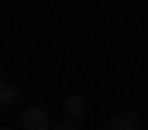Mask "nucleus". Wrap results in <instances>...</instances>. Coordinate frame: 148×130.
Returning <instances> with one entry per match:
<instances>
[{
	"label": "nucleus",
	"instance_id": "1",
	"mask_svg": "<svg viewBox=\"0 0 148 130\" xmlns=\"http://www.w3.org/2000/svg\"><path fill=\"white\" fill-rule=\"evenodd\" d=\"M21 130H52V120L41 106H24L21 113Z\"/></svg>",
	"mask_w": 148,
	"mask_h": 130
},
{
	"label": "nucleus",
	"instance_id": "5",
	"mask_svg": "<svg viewBox=\"0 0 148 130\" xmlns=\"http://www.w3.org/2000/svg\"><path fill=\"white\" fill-rule=\"evenodd\" d=\"M52 130H83V127H79V120H66L62 116L59 123H52Z\"/></svg>",
	"mask_w": 148,
	"mask_h": 130
},
{
	"label": "nucleus",
	"instance_id": "4",
	"mask_svg": "<svg viewBox=\"0 0 148 130\" xmlns=\"http://www.w3.org/2000/svg\"><path fill=\"white\" fill-rule=\"evenodd\" d=\"M17 99H21V89H17L10 79H3V75H0V106H14Z\"/></svg>",
	"mask_w": 148,
	"mask_h": 130
},
{
	"label": "nucleus",
	"instance_id": "7",
	"mask_svg": "<svg viewBox=\"0 0 148 130\" xmlns=\"http://www.w3.org/2000/svg\"><path fill=\"white\" fill-rule=\"evenodd\" d=\"M97 130H107V127H97Z\"/></svg>",
	"mask_w": 148,
	"mask_h": 130
},
{
	"label": "nucleus",
	"instance_id": "2",
	"mask_svg": "<svg viewBox=\"0 0 148 130\" xmlns=\"http://www.w3.org/2000/svg\"><path fill=\"white\" fill-rule=\"evenodd\" d=\"M103 127L107 130H141V116L134 110H121V113H114Z\"/></svg>",
	"mask_w": 148,
	"mask_h": 130
},
{
	"label": "nucleus",
	"instance_id": "6",
	"mask_svg": "<svg viewBox=\"0 0 148 130\" xmlns=\"http://www.w3.org/2000/svg\"><path fill=\"white\" fill-rule=\"evenodd\" d=\"M0 130H14V127H0Z\"/></svg>",
	"mask_w": 148,
	"mask_h": 130
},
{
	"label": "nucleus",
	"instance_id": "3",
	"mask_svg": "<svg viewBox=\"0 0 148 130\" xmlns=\"http://www.w3.org/2000/svg\"><path fill=\"white\" fill-rule=\"evenodd\" d=\"M62 110H66V120H83L86 116V110H90V99L86 96H66V103H62Z\"/></svg>",
	"mask_w": 148,
	"mask_h": 130
}]
</instances>
